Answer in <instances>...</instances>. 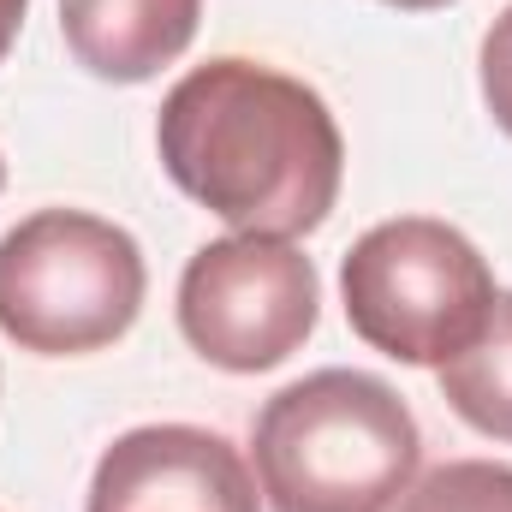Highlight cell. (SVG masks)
Instances as JSON below:
<instances>
[{
  "label": "cell",
  "mask_w": 512,
  "mask_h": 512,
  "mask_svg": "<svg viewBox=\"0 0 512 512\" xmlns=\"http://www.w3.org/2000/svg\"><path fill=\"white\" fill-rule=\"evenodd\" d=\"M0 185H6V161H0Z\"/></svg>",
  "instance_id": "13"
},
{
  "label": "cell",
  "mask_w": 512,
  "mask_h": 512,
  "mask_svg": "<svg viewBox=\"0 0 512 512\" xmlns=\"http://www.w3.org/2000/svg\"><path fill=\"white\" fill-rule=\"evenodd\" d=\"M387 6H399V12H435V6H453V0H387Z\"/></svg>",
  "instance_id": "12"
},
{
  "label": "cell",
  "mask_w": 512,
  "mask_h": 512,
  "mask_svg": "<svg viewBox=\"0 0 512 512\" xmlns=\"http://www.w3.org/2000/svg\"><path fill=\"white\" fill-rule=\"evenodd\" d=\"M143 292L137 239L90 209H36L0 239V334L18 352H102L131 334Z\"/></svg>",
  "instance_id": "3"
},
{
  "label": "cell",
  "mask_w": 512,
  "mask_h": 512,
  "mask_svg": "<svg viewBox=\"0 0 512 512\" xmlns=\"http://www.w3.org/2000/svg\"><path fill=\"white\" fill-rule=\"evenodd\" d=\"M387 512H512V465L495 459H447L423 477Z\"/></svg>",
  "instance_id": "9"
},
{
  "label": "cell",
  "mask_w": 512,
  "mask_h": 512,
  "mask_svg": "<svg viewBox=\"0 0 512 512\" xmlns=\"http://www.w3.org/2000/svg\"><path fill=\"white\" fill-rule=\"evenodd\" d=\"M340 298L364 346L399 364L435 370L453 352H465L489 322L495 274L459 227L435 215H399L370 227L346 251Z\"/></svg>",
  "instance_id": "4"
},
{
  "label": "cell",
  "mask_w": 512,
  "mask_h": 512,
  "mask_svg": "<svg viewBox=\"0 0 512 512\" xmlns=\"http://www.w3.org/2000/svg\"><path fill=\"white\" fill-rule=\"evenodd\" d=\"M417 459L411 405L364 370H316L256 411L251 471L274 512H387Z\"/></svg>",
  "instance_id": "2"
},
{
  "label": "cell",
  "mask_w": 512,
  "mask_h": 512,
  "mask_svg": "<svg viewBox=\"0 0 512 512\" xmlns=\"http://www.w3.org/2000/svg\"><path fill=\"white\" fill-rule=\"evenodd\" d=\"M84 512H262L251 459L197 423L126 429L90 477Z\"/></svg>",
  "instance_id": "6"
},
{
  "label": "cell",
  "mask_w": 512,
  "mask_h": 512,
  "mask_svg": "<svg viewBox=\"0 0 512 512\" xmlns=\"http://www.w3.org/2000/svg\"><path fill=\"white\" fill-rule=\"evenodd\" d=\"M441 399L489 441H512V292H495L489 322L465 352L435 364Z\"/></svg>",
  "instance_id": "8"
},
{
  "label": "cell",
  "mask_w": 512,
  "mask_h": 512,
  "mask_svg": "<svg viewBox=\"0 0 512 512\" xmlns=\"http://www.w3.org/2000/svg\"><path fill=\"white\" fill-rule=\"evenodd\" d=\"M24 12H30V0H0V60L12 54V42H18V24H24Z\"/></svg>",
  "instance_id": "11"
},
{
  "label": "cell",
  "mask_w": 512,
  "mask_h": 512,
  "mask_svg": "<svg viewBox=\"0 0 512 512\" xmlns=\"http://www.w3.org/2000/svg\"><path fill=\"white\" fill-rule=\"evenodd\" d=\"M477 72H483V102H489L495 126L512 137V6L489 24L483 54H477Z\"/></svg>",
  "instance_id": "10"
},
{
  "label": "cell",
  "mask_w": 512,
  "mask_h": 512,
  "mask_svg": "<svg viewBox=\"0 0 512 512\" xmlns=\"http://www.w3.org/2000/svg\"><path fill=\"white\" fill-rule=\"evenodd\" d=\"M203 0H60L72 60L102 84H143L197 36Z\"/></svg>",
  "instance_id": "7"
},
{
  "label": "cell",
  "mask_w": 512,
  "mask_h": 512,
  "mask_svg": "<svg viewBox=\"0 0 512 512\" xmlns=\"http://www.w3.org/2000/svg\"><path fill=\"white\" fill-rule=\"evenodd\" d=\"M155 149L191 203L256 239L316 233L346 179V137L328 102L245 54L191 66L167 90Z\"/></svg>",
  "instance_id": "1"
},
{
  "label": "cell",
  "mask_w": 512,
  "mask_h": 512,
  "mask_svg": "<svg viewBox=\"0 0 512 512\" xmlns=\"http://www.w3.org/2000/svg\"><path fill=\"white\" fill-rule=\"evenodd\" d=\"M316 316L322 280L292 239L233 233L203 245L179 274V334L227 376H262L286 364L316 334Z\"/></svg>",
  "instance_id": "5"
}]
</instances>
